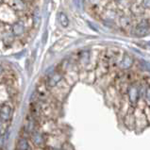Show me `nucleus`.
Returning <instances> with one entry per match:
<instances>
[{"label":"nucleus","instance_id":"6e6552de","mask_svg":"<svg viewBox=\"0 0 150 150\" xmlns=\"http://www.w3.org/2000/svg\"><path fill=\"white\" fill-rule=\"evenodd\" d=\"M31 139L33 141V143L36 145H41L44 143V137L40 133V132H33V134L31 136Z\"/></svg>","mask_w":150,"mask_h":150},{"label":"nucleus","instance_id":"1a4fd4ad","mask_svg":"<svg viewBox=\"0 0 150 150\" xmlns=\"http://www.w3.org/2000/svg\"><path fill=\"white\" fill-rule=\"evenodd\" d=\"M17 148H18V150H29L30 146H29V144L27 140L21 138L18 141V144H17Z\"/></svg>","mask_w":150,"mask_h":150},{"label":"nucleus","instance_id":"f257e3e1","mask_svg":"<svg viewBox=\"0 0 150 150\" xmlns=\"http://www.w3.org/2000/svg\"><path fill=\"white\" fill-rule=\"evenodd\" d=\"M12 114V109L10 105L2 104L1 106V122H8L11 119Z\"/></svg>","mask_w":150,"mask_h":150},{"label":"nucleus","instance_id":"9b49d317","mask_svg":"<svg viewBox=\"0 0 150 150\" xmlns=\"http://www.w3.org/2000/svg\"><path fill=\"white\" fill-rule=\"evenodd\" d=\"M120 24L123 27H127V25H130V20L127 17H123V18L120 19Z\"/></svg>","mask_w":150,"mask_h":150},{"label":"nucleus","instance_id":"9d476101","mask_svg":"<svg viewBox=\"0 0 150 150\" xmlns=\"http://www.w3.org/2000/svg\"><path fill=\"white\" fill-rule=\"evenodd\" d=\"M59 23H61V25L63 28H66L68 24H69V20H68L67 15L65 13H63V12L59 13Z\"/></svg>","mask_w":150,"mask_h":150},{"label":"nucleus","instance_id":"dca6fc26","mask_svg":"<svg viewBox=\"0 0 150 150\" xmlns=\"http://www.w3.org/2000/svg\"><path fill=\"white\" fill-rule=\"evenodd\" d=\"M149 45H150V42H149Z\"/></svg>","mask_w":150,"mask_h":150},{"label":"nucleus","instance_id":"ddd939ff","mask_svg":"<svg viewBox=\"0 0 150 150\" xmlns=\"http://www.w3.org/2000/svg\"><path fill=\"white\" fill-rule=\"evenodd\" d=\"M143 5L144 8H150V0H143Z\"/></svg>","mask_w":150,"mask_h":150},{"label":"nucleus","instance_id":"20e7f679","mask_svg":"<svg viewBox=\"0 0 150 150\" xmlns=\"http://www.w3.org/2000/svg\"><path fill=\"white\" fill-rule=\"evenodd\" d=\"M62 79V75L58 72H54L51 74L47 79V86L48 87H54L56 86Z\"/></svg>","mask_w":150,"mask_h":150},{"label":"nucleus","instance_id":"7ed1b4c3","mask_svg":"<svg viewBox=\"0 0 150 150\" xmlns=\"http://www.w3.org/2000/svg\"><path fill=\"white\" fill-rule=\"evenodd\" d=\"M149 29V23L146 20H143L136 27V34L138 36H144Z\"/></svg>","mask_w":150,"mask_h":150},{"label":"nucleus","instance_id":"f8f14e48","mask_svg":"<svg viewBox=\"0 0 150 150\" xmlns=\"http://www.w3.org/2000/svg\"><path fill=\"white\" fill-rule=\"evenodd\" d=\"M141 65H142V67L144 68V70L150 72V62H145V61H142V62H141Z\"/></svg>","mask_w":150,"mask_h":150},{"label":"nucleus","instance_id":"2eb2a0df","mask_svg":"<svg viewBox=\"0 0 150 150\" xmlns=\"http://www.w3.org/2000/svg\"><path fill=\"white\" fill-rule=\"evenodd\" d=\"M75 3H76V5L78 8H80V5H79V0H74Z\"/></svg>","mask_w":150,"mask_h":150},{"label":"nucleus","instance_id":"0eeeda50","mask_svg":"<svg viewBox=\"0 0 150 150\" xmlns=\"http://www.w3.org/2000/svg\"><path fill=\"white\" fill-rule=\"evenodd\" d=\"M132 63H133L132 58L128 54H125L121 62H120V67L123 68V69H127V68H129L132 65Z\"/></svg>","mask_w":150,"mask_h":150},{"label":"nucleus","instance_id":"39448f33","mask_svg":"<svg viewBox=\"0 0 150 150\" xmlns=\"http://www.w3.org/2000/svg\"><path fill=\"white\" fill-rule=\"evenodd\" d=\"M25 25L22 22H18L15 23L13 25H12V33H13L14 36H20L25 32Z\"/></svg>","mask_w":150,"mask_h":150},{"label":"nucleus","instance_id":"f03ea898","mask_svg":"<svg viewBox=\"0 0 150 150\" xmlns=\"http://www.w3.org/2000/svg\"><path fill=\"white\" fill-rule=\"evenodd\" d=\"M127 96L131 104H136V102L139 98V89L135 85H132V86L128 87Z\"/></svg>","mask_w":150,"mask_h":150},{"label":"nucleus","instance_id":"4468645a","mask_svg":"<svg viewBox=\"0 0 150 150\" xmlns=\"http://www.w3.org/2000/svg\"><path fill=\"white\" fill-rule=\"evenodd\" d=\"M145 97H146V99L150 102V88L147 89L146 93H145Z\"/></svg>","mask_w":150,"mask_h":150},{"label":"nucleus","instance_id":"423d86ee","mask_svg":"<svg viewBox=\"0 0 150 150\" xmlns=\"http://www.w3.org/2000/svg\"><path fill=\"white\" fill-rule=\"evenodd\" d=\"M12 8L17 11H24L25 8V5L23 0H8V2Z\"/></svg>","mask_w":150,"mask_h":150}]
</instances>
